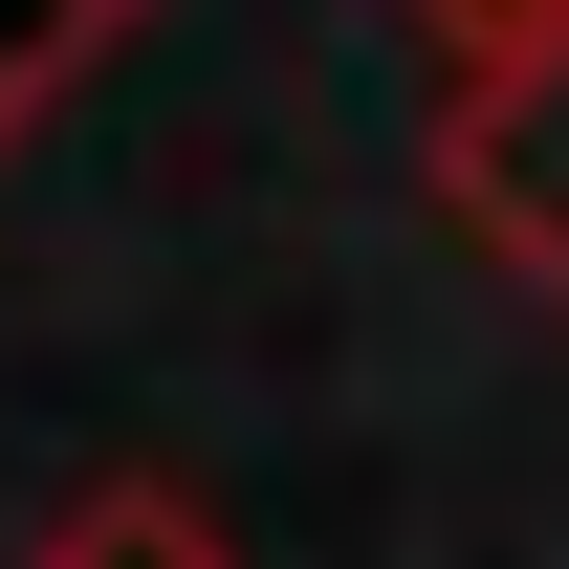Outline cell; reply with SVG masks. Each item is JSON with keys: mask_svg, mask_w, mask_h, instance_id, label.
I'll return each mask as SVG.
<instances>
[{"mask_svg": "<svg viewBox=\"0 0 569 569\" xmlns=\"http://www.w3.org/2000/svg\"><path fill=\"white\" fill-rule=\"evenodd\" d=\"M438 219H460L526 307H569V44L438 110Z\"/></svg>", "mask_w": 569, "mask_h": 569, "instance_id": "6da1fadb", "label": "cell"}, {"mask_svg": "<svg viewBox=\"0 0 569 569\" xmlns=\"http://www.w3.org/2000/svg\"><path fill=\"white\" fill-rule=\"evenodd\" d=\"M22 569H263V548H241L198 482H88V503L22 526Z\"/></svg>", "mask_w": 569, "mask_h": 569, "instance_id": "7a4b0ae2", "label": "cell"}, {"mask_svg": "<svg viewBox=\"0 0 569 569\" xmlns=\"http://www.w3.org/2000/svg\"><path fill=\"white\" fill-rule=\"evenodd\" d=\"M395 22H417L460 88H503V67H548V44H569V0H395Z\"/></svg>", "mask_w": 569, "mask_h": 569, "instance_id": "3957f363", "label": "cell"}]
</instances>
